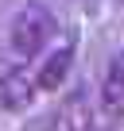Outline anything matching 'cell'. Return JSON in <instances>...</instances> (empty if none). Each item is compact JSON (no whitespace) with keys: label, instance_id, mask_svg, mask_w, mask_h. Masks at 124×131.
Returning a JSON list of instances; mask_svg holds the SVG:
<instances>
[{"label":"cell","instance_id":"6da1fadb","mask_svg":"<svg viewBox=\"0 0 124 131\" xmlns=\"http://www.w3.org/2000/svg\"><path fill=\"white\" fill-rule=\"evenodd\" d=\"M4 39L16 62H35L58 39V19L47 4H20L4 27Z\"/></svg>","mask_w":124,"mask_h":131},{"label":"cell","instance_id":"7a4b0ae2","mask_svg":"<svg viewBox=\"0 0 124 131\" xmlns=\"http://www.w3.org/2000/svg\"><path fill=\"white\" fill-rule=\"evenodd\" d=\"M70 66H74V39H66L62 46H50L43 54V62L31 73L35 93H58L62 85H66V77H70Z\"/></svg>","mask_w":124,"mask_h":131},{"label":"cell","instance_id":"3957f363","mask_svg":"<svg viewBox=\"0 0 124 131\" xmlns=\"http://www.w3.org/2000/svg\"><path fill=\"white\" fill-rule=\"evenodd\" d=\"M97 104L105 119H124V50H116L101 73V89H97Z\"/></svg>","mask_w":124,"mask_h":131},{"label":"cell","instance_id":"277c9868","mask_svg":"<svg viewBox=\"0 0 124 131\" xmlns=\"http://www.w3.org/2000/svg\"><path fill=\"white\" fill-rule=\"evenodd\" d=\"M54 131H93V108H89L82 89L62 96V104L54 112Z\"/></svg>","mask_w":124,"mask_h":131},{"label":"cell","instance_id":"5b68a950","mask_svg":"<svg viewBox=\"0 0 124 131\" xmlns=\"http://www.w3.org/2000/svg\"><path fill=\"white\" fill-rule=\"evenodd\" d=\"M0 96L8 108H27L35 100V81L27 77V70H8L0 77Z\"/></svg>","mask_w":124,"mask_h":131}]
</instances>
